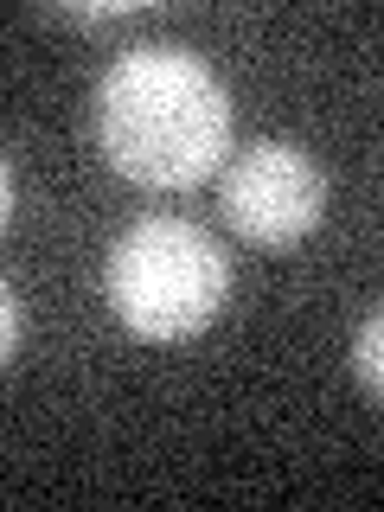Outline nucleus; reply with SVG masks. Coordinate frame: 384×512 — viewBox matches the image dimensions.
I'll use <instances>...</instances> for the list:
<instances>
[{
    "label": "nucleus",
    "instance_id": "3",
    "mask_svg": "<svg viewBox=\"0 0 384 512\" xmlns=\"http://www.w3.org/2000/svg\"><path fill=\"white\" fill-rule=\"evenodd\" d=\"M218 205L231 231L256 250H288L327 218V180L301 148L288 141H256L224 167Z\"/></svg>",
    "mask_w": 384,
    "mask_h": 512
},
{
    "label": "nucleus",
    "instance_id": "1",
    "mask_svg": "<svg viewBox=\"0 0 384 512\" xmlns=\"http://www.w3.org/2000/svg\"><path fill=\"white\" fill-rule=\"evenodd\" d=\"M96 148L122 180L186 192L231 154V96L180 45H128L96 84Z\"/></svg>",
    "mask_w": 384,
    "mask_h": 512
},
{
    "label": "nucleus",
    "instance_id": "5",
    "mask_svg": "<svg viewBox=\"0 0 384 512\" xmlns=\"http://www.w3.org/2000/svg\"><path fill=\"white\" fill-rule=\"evenodd\" d=\"M13 346H20V295H13V282L0 276V365L13 359Z\"/></svg>",
    "mask_w": 384,
    "mask_h": 512
},
{
    "label": "nucleus",
    "instance_id": "4",
    "mask_svg": "<svg viewBox=\"0 0 384 512\" xmlns=\"http://www.w3.org/2000/svg\"><path fill=\"white\" fill-rule=\"evenodd\" d=\"M378 352H384V320L372 314V320H365V327H359V340H352V372H359V384H365V391H384V359H378Z\"/></svg>",
    "mask_w": 384,
    "mask_h": 512
},
{
    "label": "nucleus",
    "instance_id": "6",
    "mask_svg": "<svg viewBox=\"0 0 384 512\" xmlns=\"http://www.w3.org/2000/svg\"><path fill=\"white\" fill-rule=\"evenodd\" d=\"M52 13L71 26H116V20H135L141 7H52Z\"/></svg>",
    "mask_w": 384,
    "mask_h": 512
},
{
    "label": "nucleus",
    "instance_id": "7",
    "mask_svg": "<svg viewBox=\"0 0 384 512\" xmlns=\"http://www.w3.org/2000/svg\"><path fill=\"white\" fill-rule=\"evenodd\" d=\"M7 218H13V173H7V160H0V231H7Z\"/></svg>",
    "mask_w": 384,
    "mask_h": 512
},
{
    "label": "nucleus",
    "instance_id": "2",
    "mask_svg": "<svg viewBox=\"0 0 384 512\" xmlns=\"http://www.w3.org/2000/svg\"><path fill=\"white\" fill-rule=\"evenodd\" d=\"M103 295L128 333L173 346L218 320L224 295H231V263L199 224L135 218L103 263Z\"/></svg>",
    "mask_w": 384,
    "mask_h": 512
}]
</instances>
